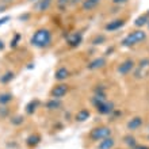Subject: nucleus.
<instances>
[{"label": "nucleus", "instance_id": "f257e3e1", "mask_svg": "<svg viewBox=\"0 0 149 149\" xmlns=\"http://www.w3.org/2000/svg\"><path fill=\"white\" fill-rule=\"evenodd\" d=\"M30 43L33 46L38 47V49H45V47L52 45V31L46 27L38 29L33 37L30 38Z\"/></svg>", "mask_w": 149, "mask_h": 149}, {"label": "nucleus", "instance_id": "f03ea898", "mask_svg": "<svg viewBox=\"0 0 149 149\" xmlns=\"http://www.w3.org/2000/svg\"><path fill=\"white\" fill-rule=\"evenodd\" d=\"M145 39H146V33L142 29H138V30H134L130 34H127L125 38L122 39L121 45L123 47H132L134 45H138V43L144 42Z\"/></svg>", "mask_w": 149, "mask_h": 149}, {"label": "nucleus", "instance_id": "7ed1b4c3", "mask_svg": "<svg viewBox=\"0 0 149 149\" xmlns=\"http://www.w3.org/2000/svg\"><path fill=\"white\" fill-rule=\"evenodd\" d=\"M91 102L94 104V107L98 110L99 114H103V115H110L114 110H115V104L107 99H99V98H95L92 96Z\"/></svg>", "mask_w": 149, "mask_h": 149}, {"label": "nucleus", "instance_id": "20e7f679", "mask_svg": "<svg viewBox=\"0 0 149 149\" xmlns=\"http://www.w3.org/2000/svg\"><path fill=\"white\" fill-rule=\"evenodd\" d=\"M113 136V130L109 126H96L88 134V138L91 141H100L103 138L111 137Z\"/></svg>", "mask_w": 149, "mask_h": 149}, {"label": "nucleus", "instance_id": "39448f33", "mask_svg": "<svg viewBox=\"0 0 149 149\" xmlns=\"http://www.w3.org/2000/svg\"><path fill=\"white\" fill-rule=\"evenodd\" d=\"M69 92V86H68L67 83H58V84H56L50 91V96L53 99H61L65 96V95Z\"/></svg>", "mask_w": 149, "mask_h": 149}, {"label": "nucleus", "instance_id": "423d86ee", "mask_svg": "<svg viewBox=\"0 0 149 149\" xmlns=\"http://www.w3.org/2000/svg\"><path fill=\"white\" fill-rule=\"evenodd\" d=\"M133 73L136 79H142L146 74H149V58H142L138 63V65H136Z\"/></svg>", "mask_w": 149, "mask_h": 149}, {"label": "nucleus", "instance_id": "0eeeda50", "mask_svg": "<svg viewBox=\"0 0 149 149\" xmlns=\"http://www.w3.org/2000/svg\"><path fill=\"white\" fill-rule=\"evenodd\" d=\"M134 68H136L134 60L127 58L119 64V67L117 68V72H118V74H121V76H127V74H130L134 71Z\"/></svg>", "mask_w": 149, "mask_h": 149}, {"label": "nucleus", "instance_id": "6e6552de", "mask_svg": "<svg viewBox=\"0 0 149 149\" xmlns=\"http://www.w3.org/2000/svg\"><path fill=\"white\" fill-rule=\"evenodd\" d=\"M83 42V33L81 31H74L67 37V43L71 47H77Z\"/></svg>", "mask_w": 149, "mask_h": 149}, {"label": "nucleus", "instance_id": "1a4fd4ad", "mask_svg": "<svg viewBox=\"0 0 149 149\" xmlns=\"http://www.w3.org/2000/svg\"><path fill=\"white\" fill-rule=\"evenodd\" d=\"M142 125H144V118L140 117V115H136L126 123V127H127L129 132H136V130L141 129Z\"/></svg>", "mask_w": 149, "mask_h": 149}, {"label": "nucleus", "instance_id": "9d476101", "mask_svg": "<svg viewBox=\"0 0 149 149\" xmlns=\"http://www.w3.org/2000/svg\"><path fill=\"white\" fill-rule=\"evenodd\" d=\"M125 23H126L125 19L118 18V19L110 20V22L104 26V30H106L107 33H114V31H117V30H119V29L123 27V26H125Z\"/></svg>", "mask_w": 149, "mask_h": 149}, {"label": "nucleus", "instance_id": "9b49d317", "mask_svg": "<svg viewBox=\"0 0 149 149\" xmlns=\"http://www.w3.org/2000/svg\"><path fill=\"white\" fill-rule=\"evenodd\" d=\"M114 146H115V138L111 136V137H107V138L100 140V141L98 142L96 149H113Z\"/></svg>", "mask_w": 149, "mask_h": 149}, {"label": "nucleus", "instance_id": "f8f14e48", "mask_svg": "<svg viewBox=\"0 0 149 149\" xmlns=\"http://www.w3.org/2000/svg\"><path fill=\"white\" fill-rule=\"evenodd\" d=\"M104 65H106V58H104V57H98V58L92 60V61L87 65V68H88L90 71H96V69L103 68Z\"/></svg>", "mask_w": 149, "mask_h": 149}, {"label": "nucleus", "instance_id": "ddd939ff", "mask_svg": "<svg viewBox=\"0 0 149 149\" xmlns=\"http://www.w3.org/2000/svg\"><path fill=\"white\" fill-rule=\"evenodd\" d=\"M69 77V71H68L65 67H60L57 71H56L54 73V79L57 80V81H65Z\"/></svg>", "mask_w": 149, "mask_h": 149}, {"label": "nucleus", "instance_id": "4468645a", "mask_svg": "<svg viewBox=\"0 0 149 149\" xmlns=\"http://www.w3.org/2000/svg\"><path fill=\"white\" fill-rule=\"evenodd\" d=\"M60 107H61V100H60V99H53L52 98L45 103V109H46V110H50V111L58 110Z\"/></svg>", "mask_w": 149, "mask_h": 149}, {"label": "nucleus", "instance_id": "2eb2a0df", "mask_svg": "<svg viewBox=\"0 0 149 149\" xmlns=\"http://www.w3.org/2000/svg\"><path fill=\"white\" fill-rule=\"evenodd\" d=\"M41 142V136L37 133L31 134V136H29L27 140H26V144H27L29 148H34V146H37Z\"/></svg>", "mask_w": 149, "mask_h": 149}, {"label": "nucleus", "instance_id": "dca6fc26", "mask_svg": "<svg viewBox=\"0 0 149 149\" xmlns=\"http://www.w3.org/2000/svg\"><path fill=\"white\" fill-rule=\"evenodd\" d=\"M90 117H91L90 110H87V109H83V110L77 111V114L74 115V119H76L77 122H86Z\"/></svg>", "mask_w": 149, "mask_h": 149}, {"label": "nucleus", "instance_id": "f3484780", "mask_svg": "<svg viewBox=\"0 0 149 149\" xmlns=\"http://www.w3.org/2000/svg\"><path fill=\"white\" fill-rule=\"evenodd\" d=\"M52 1H53V0H39L34 8H36V11H38V12H43L52 6Z\"/></svg>", "mask_w": 149, "mask_h": 149}, {"label": "nucleus", "instance_id": "a211bd4d", "mask_svg": "<svg viewBox=\"0 0 149 149\" xmlns=\"http://www.w3.org/2000/svg\"><path fill=\"white\" fill-rule=\"evenodd\" d=\"M99 1H100V0H84L81 4V7L84 11H92L99 4Z\"/></svg>", "mask_w": 149, "mask_h": 149}, {"label": "nucleus", "instance_id": "6ab92c4d", "mask_svg": "<svg viewBox=\"0 0 149 149\" xmlns=\"http://www.w3.org/2000/svg\"><path fill=\"white\" fill-rule=\"evenodd\" d=\"M14 77H15V73L11 71H8L0 76V83H1V84H8V83H11L12 80H14Z\"/></svg>", "mask_w": 149, "mask_h": 149}, {"label": "nucleus", "instance_id": "aec40b11", "mask_svg": "<svg viewBox=\"0 0 149 149\" xmlns=\"http://www.w3.org/2000/svg\"><path fill=\"white\" fill-rule=\"evenodd\" d=\"M11 100H12L11 92H1L0 94V106H7Z\"/></svg>", "mask_w": 149, "mask_h": 149}, {"label": "nucleus", "instance_id": "412c9836", "mask_svg": "<svg viewBox=\"0 0 149 149\" xmlns=\"http://www.w3.org/2000/svg\"><path fill=\"white\" fill-rule=\"evenodd\" d=\"M38 106H39V100H33V102H30L26 106V113L29 114V115H31V114H34L36 113V110L38 109Z\"/></svg>", "mask_w": 149, "mask_h": 149}, {"label": "nucleus", "instance_id": "4be33fe9", "mask_svg": "<svg viewBox=\"0 0 149 149\" xmlns=\"http://www.w3.org/2000/svg\"><path fill=\"white\" fill-rule=\"evenodd\" d=\"M148 22H149V16L146 15V14H144V15L138 16L137 19H136L134 24H136L137 27H142V26H145V24H148Z\"/></svg>", "mask_w": 149, "mask_h": 149}, {"label": "nucleus", "instance_id": "5701e85b", "mask_svg": "<svg viewBox=\"0 0 149 149\" xmlns=\"http://www.w3.org/2000/svg\"><path fill=\"white\" fill-rule=\"evenodd\" d=\"M123 142H125L130 149H133L134 146L137 145V141H136V138H134L133 136H125V137H123Z\"/></svg>", "mask_w": 149, "mask_h": 149}, {"label": "nucleus", "instance_id": "b1692460", "mask_svg": "<svg viewBox=\"0 0 149 149\" xmlns=\"http://www.w3.org/2000/svg\"><path fill=\"white\" fill-rule=\"evenodd\" d=\"M20 38H22V36H20L19 33H15V34H14V38H12V41H11V43H10V46L16 47L18 46V43H19V41H20Z\"/></svg>", "mask_w": 149, "mask_h": 149}, {"label": "nucleus", "instance_id": "393cba45", "mask_svg": "<svg viewBox=\"0 0 149 149\" xmlns=\"http://www.w3.org/2000/svg\"><path fill=\"white\" fill-rule=\"evenodd\" d=\"M103 42H106V37L102 36V34H99V36H96L92 39V43H94V45H102Z\"/></svg>", "mask_w": 149, "mask_h": 149}, {"label": "nucleus", "instance_id": "a878e982", "mask_svg": "<svg viewBox=\"0 0 149 149\" xmlns=\"http://www.w3.org/2000/svg\"><path fill=\"white\" fill-rule=\"evenodd\" d=\"M24 121V118L23 117H20V115H16V117L11 118V123L12 125H22Z\"/></svg>", "mask_w": 149, "mask_h": 149}, {"label": "nucleus", "instance_id": "bb28decb", "mask_svg": "<svg viewBox=\"0 0 149 149\" xmlns=\"http://www.w3.org/2000/svg\"><path fill=\"white\" fill-rule=\"evenodd\" d=\"M69 1H71V0H57V7H58L61 11H64Z\"/></svg>", "mask_w": 149, "mask_h": 149}, {"label": "nucleus", "instance_id": "cd10ccee", "mask_svg": "<svg viewBox=\"0 0 149 149\" xmlns=\"http://www.w3.org/2000/svg\"><path fill=\"white\" fill-rule=\"evenodd\" d=\"M11 19V16H3V18H0V26H3V24H6L8 22V20Z\"/></svg>", "mask_w": 149, "mask_h": 149}, {"label": "nucleus", "instance_id": "c85d7f7f", "mask_svg": "<svg viewBox=\"0 0 149 149\" xmlns=\"http://www.w3.org/2000/svg\"><path fill=\"white\" fill-rule=\"evenodd\" d=\"M6 114H7L6 106H1V107H0V117H6Z\"/></svg>", "mask_w": 149, "mask_h": 149}, {"label": "nucleus", "instance_id": "c756f323", "mask_svg": "<svg viewBox=\"0 0 149 149\" xmlns=\"http://www.w3.org/2000/svg\"><path fill=\"white\" fill-rule=\"evenodd\" d=\"M129 0H113L114 4H123V3H127Z\"/></svg>", "mask_w": 149, "mask_h": 149}, {"label": "nucleus", "instance_id": "7c9ffc66", "mask_svg": "<svg viewBox=\"0 0 149 149\" xmlns=\"http://www.w3.org/2000/svg\"><path fill=\"white\" fill-rule=\"evenodd\" d=\"M133 149H149V146H145V145H140V144H137V145L134 146Z\"/></svg>", "mask_w": 149, "mask_h": 149}, {"label": "nucleus", "instance_id": "2f4dec72", "mask_svg": "<svg viewBox=\"0 0 149 149\" xmlns=\"http://www.w3.org/2000/svg\"><path fill=\"white\" fill-rule=\"evenodd\" d=\"M4 47V43H3V41H1V39H0V50H1V49H3Z\"/></svg>", "mask_w": 149, "mask_h": 149}, {"label": "nucleus", "instance_id": "473e14b6", "mask_svg": "<svg viewBox=\"0 0 149 149\" xmlns=\"http://www.w3.org/2000/svg\"><path fill=\"white\" fill-rule=\"evenodd\" d=\"M146 15H148V16H149V11H148V12H146Z\"/></svg>", "mask_w": 149, "mask_h": 149}, {"label": "nucleus", "instance_id": "72a5a7b5", "mask_svg": "<svg viewBox=\"0 0 149 149\" xmlns=\"http://www.w3.org/2000/svg\"><path fill=\"white\" fill-rule=\"evenodd\" d=\"M148 29H149V22H148Z\"/></svg>", "mask_w": 149, "mask_h": 149}, {"label": "nucleus", "instance_id": "f704fd0d", "mask_svg": "<svg viewBox=\"0 0 149 149\" xmlns=\"http://www.w3.org/2000/svg\"><path fill=\"white\" fill-rule=\"evenodd\" d=\"M31 1H36V0H31Z\"/></svg>", "mask_w": 149, "mask_h": 149}]
</instances>
